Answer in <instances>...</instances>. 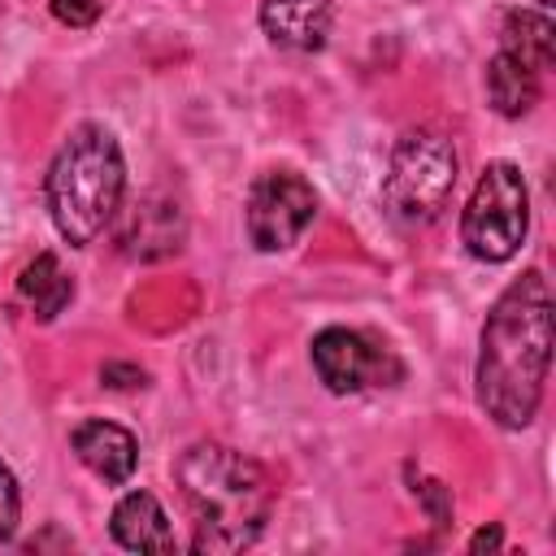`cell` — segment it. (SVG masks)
I'll return each mask as SVG.
<instances>
[{
	"label": "cell",
	"instance_id": "5bb4252c",
	"mask_svg": "<svg viewBox=\"0 0 556 556\" xmlns=\"http://www.w3.org/2000/svg\"><path fill=\"white\" fill-rule=\"evenodd\" d=\"M17 513H22L17 478H13V469L0 460V543H9V539H13V530H17Z\"/></svg>",
	"mask_w": 556,
	"mask_h": 556
},
{
	"label": "cell",
	"instance_id": "ac0fdd59",
	"mask_svg": "<svg viewBox=\"0 0 556 556\" xmlns=\"http://www.w3.org/2000/svg\"><path fill=\"white\" fill-rule=\"evenodd\" d=\"M500 543H504L500 526H486V530H478V534L469 539V552H482V547H500Z\"/></svg>",
	"mask_w": 556,
	"mask_h": 556
},
{
	"label": "cell",
	"instance_id": "8992f818",
	"mask_svg": "<svg viewBox=\"0 0 556 556\" xmlns=\"http://www.w3.org/2000/svg\"><path fill=\"white\" fill-rule=\"evenodd\" d=\"M317 217V191L291 169H265L252 178L248 200H243V222L248 239L261 252H282L291 248Z\"/></svg>",
	"mask_w": 556,
	"mask_h": 556
},
{
	"label": "cell",
	"instance_id": "ba28073f",
	"mask_svg": "<svg viewBox=\"0 0 556 556\" xmlns=\"http://www.w3.org/2000/svg\"><path fill=\"white\" fill-rule=\"evenodd\" d=\"M261 30L291 52H317L330 39L334 0H261Z\"/></svg>",
	"mask_w": 556,
	"mask_h": 556
},
{
	"label": "cell",
	"instance_id": "9a60e30c",
	"mask_svg": "<svg viewBox=\"0 0 556 556\" xmlns=\"http://www.w3.org/2000/svg\"><path fill=\"white\" fill-rule=\"evenodd\" d=\"M52 4V17L65 22V26H91L100 17V0H48Z\"/></svg>",
	"mask_w": 556,
	"mask_h": 556
},
{
	"label": "cell",
	"instance_id": "30bf717a",
	"mask_svg": "<svg viewBox=\"0 0 556 556\" xmlns=\"http://www.w3.org/2000/svg\"><path fill=\"white\" fill-rule=\"evenodd\" d=\"M113 539L126 547V552H174V530H169V517L161 508V500L152 491H130L117 500L113 508Z\"/></svg>",
	"mask_w": 556,
	"mask_h": 556
},
{
	"label": "cell",
	"instance_id": "e0dca14e",
	"mask_svg": "<svg viewBox=\"0 0 556 556\" xmlns=\"http://www.w3.org/2000/svg\"><path fill=\"white\" fill-rule=\"evenodd\" d=\"M100 378L109 387H143V369H135V365H104Z\"/></svg>",
	"mask_w": 556,
	"mask_h": 556
},
{
	"label": "cell",
	"instance_id": "277c9868",
	"mask_svg": "<svg viewBox=\"0 0 556 556\" xmlns=\"http://www.w3.org/2000/svg\"><path fill=\"white\" fill-rule=\"evenodd\" d=\"M456 174H460V161H456V148L447 135L408 130L395 143L387 178H382L387 213L400 226H430L447 208V200L456 191Z\"/></svg>",
	"mask_w": 556,
	"mask_h": 556
},
{
	"label": "cell",
	"instance_id": "7a4b0ae2",
	"mask_svg": "<svg viewBox=\"0 0 556 556\" xmlns=\"http://www.w3.org/2000/svg\"><path fill=\"white\" fill-rule=\"evenodd\" d=\"M174 478L191 517L195 552L222 556V552H243L261 539L274 513V486L252 456L226 443H191L178 456Z\"/></svg>",
	"mask_w": 556,
	"mask_h": 556
},
{
	"label": "cell",
	"instance_id": "6da1fadb",
	"mask_svg": "<svg viewBox=\"0 0 556 556\" xmlns=\"http://www.w3.org/2000/svg\"><path fill=\"white\" fill-rule=\"evenodd\" d=\"M547 365H552V287L543 269H526L500 291V300L482 321L478 365H473V391L482 413L504 430L530 426L543 400Z\"/></svg>",
	"mask_w": 556,
	"mask_h": 556
},
{
	"label": "cell",
	"instance_id": "7c38bea8",
	"mask_svg": "<svg viewBox=\"0 0 556 556\" xmlns=\"http://www.w3.org/2000/svg\"><path fill=\"white\" fill-rule=\"evenodd\" d=\"M500 48L513 52L517 61H526L539 74L552 70V61H556V26H552L547 9H513V13H504Z\"/></svg>",
	"mask_w": 556,
	"mask_h": 556
},
{
	"label": "cell",
	"instance_id": "8fae6325",
	"mask_svg": "<svg viewBox=\"0 0 556 556\" xmlns=\"http://www.w3.org/2000/svg\"><path fill=\"white\" fill-rule=\"evenodd\" d=\"M539 70H530L526 61H517L513 52H495L491 65H486V100L500 117H526L534 104H539Z\"/></svg>",
	"mask_w": 556,
	"mask_h": 556
},
{
	"label": "cell",
	"instance_id": "5b68a950",
	"mask_svg": "<svg viewBox=\"0 0 556 556\" xmlns=\"http://www.w3.org/2000/svg\"><path fill=\"white\" fill-rule=\"evenodd\" d=\"M526 230H530L526 178L513 161H491L478 174L469 204L460 213V239H465L469 256L500 265V261L517 256V248L526 243Z\"/></svg>",
	"mask_w": 556,
	"mask_h": 556
},
{
	"label": "cell",
	"instance_id": "4fadbf2b",
	"mask_svg": "<svg viewBox=\"0 0 556 556\" xmlns=\"http://www.w3.org/2000/svg\"><path fill=\"white\" fill-rule=\"evenodd\" d=\"M17 291H22V300L35 308L39 321H52V317L65 313V304L74 300V278L61 269V261H56L52 252H39V256L22 269Z\"/></svg>",
	"mask_w": 556,
	"mask_h": 556
},
{
	"label": "cell",
	"instance_id": "9c48e42d",
	"mask_svg": "<svg viewBox=\"0 0 556 556\" xmlns=\"http://www.w3.org/2000/svg\"><path fill=\"white\" fill-rule=\"evenodd\" d=\"M70 447H74V456H78L96 478H104V482H113V486L126 482V478L135 473V460H139L135 434H130L126 426H117V421H83V426H74Z\"/></svg>",
	"mask_w": 556,
	"mask_h": 556
},
{
	"label": "cell",
	"instance_id": "d6986e66",
	"mask_svg": "<svg viewBox=\"0 0 556 556\" xmlns=\"http://www.w3.org/2000/svg\"><path fill=\"white\" fill-rule=\"evenodd\" d=\"M539 4H543V9H547V4H552V0H539Z\"/></svg>",
	"mask_w": 556,
	"mask_h": 556
},
{
	"label": "cell",
	"instance_id": "52a82bcc",
	"mask_svg": "<svg viewBox=\"0 0 556 556\" xmlns=\"http://www.w3.org/2000/svg\"><path fill=\"white\" fill-rule=\"evenodd\" d=\"M308 352H313L317 378H321L326 391H334V395H352V391H365V387H374V382L400 374L395 356H391L382 343H374L369 334L348 330V326H326V330H317Z\"/></svg>",
	"mask_w": 556,
	"mask_h": 556
},
{
	"label": "cell",
	"instance_id": "2e32d148",
	"mask_svg": "<svg viewBox=\"0 0 556 556\" xmlns=\"http://www.w3.org/2000/svg\"><path fill=\"white\" fill-rule=\"evenodd\" d=\"M413 495L426 504V513L434 517V526H447L452 521V495H447L443 482H421V486H413Z\"/></svg>",
	"mask_w": 556,
	"mask_h": 556
},
{
	"label": "cell",
	"instance_id": "3957f363",
	"mask_svg": "<svg viewBox=\"0 0 556 556\" xmlns=\"http://www.w3.org/2000/svg\"><path fill=\"white\" fill-rule=\"evenodd\" d=\"M122 191H126V161L113 130H104L100 122L74 126L43 178V200L56 235L74 248L91 243L117 213Z\"/></svg>",
	"mask_w": 556,
	"mask_h": 556
}]
</instances>
